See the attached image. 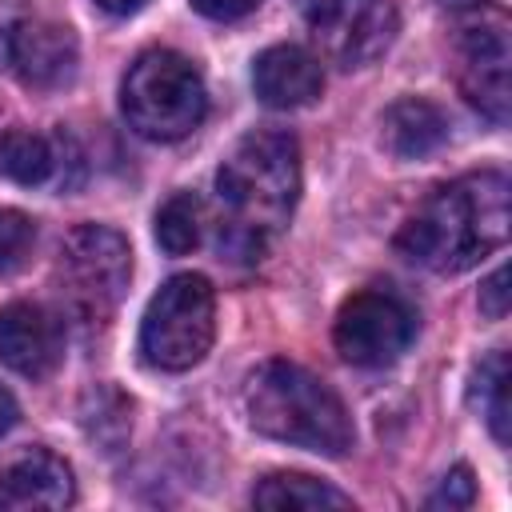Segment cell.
<instances>
[{
	"label": "cell",
	"mask_w": 512,
	"mask_h": 512,
	"mask_svg": "<svg viewBox=\"0 0 512 512\" xmlns=\"http://www.w3.org/2000/svg\"><path fill=\"white\" fill-rule=\"evenodd\" d=\"M80 424H84L88 440L104 444V452H116L132 432V404L116 388L96 384L80 400Z\"/></svg>",
	"instance_id": "obj_18"
},
{
	"label": "cell",
	"mask_w": 512,
	"mask_h": 512,
	"mask_svg": "<svg viewBox=\"0 0 512 512\" xmlns=\"http://www.w3.org/2000/svg\"><path fill=\"white\" fill-rule=\"evenodd\" d=\"M308 24L324 60L364 68L392 48L400 12L392 0H308Z\"/></svg>",
	"instance_id": "obj_10"
},
{
	"label": "cell",
	"mask_w": 512,
	"mask_h": 512,
	"mask_svg": "<svg viewBox=\"0 0 512 512\" xmlns=\"http://www.w3.org/2000/svg\"><path fill=\"white\" fill-rule=\"evenodd\" d=\"M380 140L396 160H420L448 140V120L432 100L400 96L380 116Z\"/></svg>",
	"instance_id": "obj_14"
},
{
	"label": "cell",
	"mask_w": 512,
	"mask_h": 512,
	"mask_svg": "<svg viewBox=\"0 0 512 512\" xmlns=\"http://www.w3.org/2000/svg\"><path fill=\"white\" fill-rule=\"evenodd\" d=\"M60 292L68 308L92 324L108 320V312L120 304L128 276H132V252L128 240L116 228L104 224H80L64 236L60 260H56Z\"/></svg>",
	"instance_id": "obj_6"
},
{
	"label": "cell",
	"mask_w": 512,
	"mask_h": 512,
	"mask_svg": "<svg viewBox=\"0 0 512 512\" xmlns=\"http://www.w3.org/2000/svg\"><path fill=\"white\" fill-rule=\"evenodd\" d=\"M476 500V480H472V468L468 464H456L444 480H440V488L428 496V508H468Z\"/></svg>",
	"instance_id": "obj_21"
},
{
	"label": "cell",
	"mask_w": 512,
	"mask_h": 512,
	"mask_svg": "<svg viewBox=\"0 0 512 512\" xmlns=\"http://www.w3.org/2000/svg\"><path fill=\"white\" fill-rule=\"evenodd\" d=\"M72 500H76L72 468L48 448H28L0 468V508L4 512L68 508Z\"/></svg>",
	"instance_id": "obj_13"
},
{
	"label": "cell",
	"mask_w": 512,
	"mask_h": 512,
	"mask_svg": "<svg viewBox=\"0 0 512 512\" xmlns=\"http://www.w3.org/2000/svg\"><path fill=\"white\" fill-rule=\"evenodd\" d=\"M0 176L12 184L36 188L56 176V144L28 128H8L0 136Z\"/></svg>",
	"instance_id": "obj_16"
},
{
	"label": "cell",
	"mask_w": 512,
	"mask_h": 512,
	"mask_svg": "<svg viewBox=\"0 0 512 512\" xmlns=\"http://www.w3.org/2000/svg\"><path fill=\"white\" fill-rule=\"evenodd\" d=\"M216 336V292L204 276L180 272L168 276L140 320V352L144 364L160 372H188L196 368Z\"/></svg>",
	"instance_id": "obj_5"
},
{
	"label": "cell",
	"mask_w": 512,
	"mask_h": 512,
	"mask_svg": "<svg viewBox=\"0 0 512 512\" xmlns=\"http://www.w3.org/2000/svg\"><path fill=\"white\" fill-rule=\"evenodd\" d=\"M252 92L268 108H304L324 92L320 56L300 44H272L252 60Z\"/></svg>",
	"instance_id": "obj_12"
},
{
	"label": "cell",
	"mask_w": 512,
	"mask_h": 512,
	"mask_svg": "<svg viewBox=\"0 0 512 512\" xmlns=\"http://www.w3.org/2000/svg\"><path fill=\"white\" fill-rule=\"evenodd\" d=\"M16 420H20V408H16V396L0 384V436L4 432H12L16 428Z\"/></svg>",
	"instance_id": "obj_24"
},
{
	"label": "cell",
	"mask_w": 512,
	"mask_h": 512,
	"mask_svg": "<svg viewBox=\"0 0 512 512\" xmlns=\"http://www.w3.org/2000/svg\"><path fill=\"white\" fill-rule=\"evenodd\" d=\"M472 408H480V416L488 420V432L496 444H508V356L496 348L488 352L476 372H472V388H468Z\"/></svg>",
	"instance_id": "obj_17"
},
{
	"label": "cell",
	"mask_w": 512,
	"mask_h": 512,
	"mask_svg": "<svg viewBox=\"0 0 512 512\" xmlns=\"http://www.w3.org/2000/svg\"><path fill=\"white\" fill-rule=\"evenodd\" d=\"M512 232L508 212V176L500 168L468 172L452 184H440L400 228L396 248L432 268V272H468Z\"/></svg>",
	"instance_id": "obj_2"
},
{
	"label": "cell",
	"mask_w": 512,
	"mask_h": 512,
	"mask_svg": "<svg viewBox=\"0 0 512 512\" xmlns=\"http://www.w3.org/2000/svg\"><path fill=\"white\" fill-rule=\"evenodd\" d=\"M216 196L224 208L220 252L256 264L268 244L292 220L300 196V144L284 128L248 132L216 172Z\"/></svg>",
	"instance_id": "obj_1"
},
{
	"label": "cell",
	"mask_w": 512,
	"mask_h": 512,
	"mask_svg": "<svg viewBox=\"0 0 512 512\" xmlns=\"http://www.w3.org/2000/svg\"><path fill=\"white\" fill-rule=\"evenodd\" d=\"M0 360L28 376L44 380L64 360V320L32 300H12L0 308Z\"/></svg>",
	"instance_id": "obj_11"
},
{
	"label": "cell",
	"mask_w": 512,
	"mask_h": 512,
	"mask_svg": "<svg viewBox=\"0 0 512 512\" xmlns=\"http://www.w3.org/2000/svg\"><path fill=\"white\" fill-rule=\"evenodd\" d=\"M252 504L272 508V512H284V508L316 512V508H352V496L332 488L328 480H316V476H304V472H272L256 484Z\"/></svg>",
	"instance_id": "obj_15"
},
{
	"label": "cell",
	"mask_w": 512,
	"mask_h": 512,
	"mask_svg": "<svg viewBox=\"0 0 512 512\" xmlns=\"http://www.w3.org/2000/svg\"><path fill=\"white\" fill-rule=\"evenodd\" d=\"M416 336V312L388 288H364L348 296L332 324L336 352L356 368H388L408 352Z\"/></svg>",
	"instance_id": "obj_9"
},
{
	"label": "cell",
	"mask_w": 512,
	"mask_h": 512,
	"mask_svg": "<svg viewBox=\"0 0 512 512\" xmlns=\"http://www.w3.org/2000/svg\"><path fill=\"white\" fill-rule=\"evenodd\" d=\"M204 240V204L196 192H172L156 212V244L168 256H188Z\"/></svg>",
	"instance_id": "obj_19"
},
{
	"label": "cell",
	"mask_w": 512,
	"mask_h": 512,
	"mask_svg": "<svg viewBox=\"0 0 512 512\" xmlns=\"http://www.w3.org/2000/svg\"><path fill=\"white\" fill-rule=\"evenodd\" d=\"M508 264H500L484 284H480V312L488 320H504L508 316Z\"/></svg>",
	"instance_id": "obj_22"
},
{
	"label": "cell",
	"mask_w": 512,
	"mask_h": 512,
	"mask_svg": "<svg viewBox=\"0 0 512 512\" xmlns=\"http://www.w3.org/2000/svg\"><path fill=\"white\" fill-rule=\"evenodd\" d=\"M240 404L248 424L280 444L320 456H344L356 440L344 400L308 368L292 360H264L244 376Z\"/></svg>",
	"instance_id": "obj_3"
},
{
	"label": "cell",
	"mask_w": 512,
	"mask_h": 512,
	"mask_svg": "<svg viewBox=\"0 0 512 512\" xmlns=\"http://www.w3.org/2000/svg\"><path fill=\"white\" fill-rule=\"evenodd\" d=\"M148 0H96V8H104L108 16H132V12H140Z\"/></svg>",
	"instance_id": "obj_25"
},
{
	"label": "cell",
	"mask_w": 512,
	"mask_h": 512,
	"mask_svg": "<svg viewBox=\"0 0 512 512\" xmlns=\"http://www.w3.org/2000/svg\"><path fill=\"white\" fill-rule=\"evenodd\" d=\"M120 112L128 128L144 140H184L200 128L208 112V88L200 68L172 52V48H148L140 52L120 84Z\"/></svg>",
	"instance_id": "obj_4"
},
{
	"label": "cell",
	"mask_w": 512,
	"mask_h": 512,
	"mask_svg": "<svg viewBox=\"0 0 512 512\" xmlns=\"http://www.w3.org/2000/svg\"><path fill=\"white\" fill-rule=\"evenodd\" d=\"M260 0H192V8L208 20H240L248 12H256Z\"/></svg>",
	"instance_id": "obj_23"
},
{
	"label": "cell",
	"mask_w": 512,
	"mask_h": 512,
	"mask_svg": "<svg viewBox=\"0 0 512 512\" xmlns=\"http://www.w3.org/2000/svg\"><path fill=\"white\" fill-rule=\"evenodd\" d=\"M456 52L460 92L492 124L508 120V16L488 0L456 4Z\"/></svg>",
	"instance_id": "obj_8"
},
{
	"label": "cell",
	"mask_w": 512,
	"mask_h": 512,
	"mask_svg": "<svg viewBox=\"0 0 512 512\" xmlns=\"http://www.w3.org/2000/svg\"><path fill=\"white\" fill-rule=\"evenodd\" d=\"M32 240H36V224L16 208H0V276L16 272L28 260Z\"/></svg>",
	"instance_id": "obj_20"
},
{
	"label": "cell",
	"mask_w": 512,
	"mask_h": 512,
	"mask_svg": "<svg viewBox=\"0 0 512 512\" xmlns=\"http://www.w3.org/2000/svg\"><path fill=\"white\" fill-rule=\"evenodd\" d=\"M76 32L32 8L28 0H0V68L28 88H60L76 76Z\"/></svg>",
	"instance_id": "obj_7"
}]
</instances>
